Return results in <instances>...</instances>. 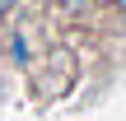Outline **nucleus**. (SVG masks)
I'll return each instance as SVG.
<instances>
[{
    "label": "nucleus",
    "instance_id": "obj_1",
    "mask_svg": "<svg viewBox=\"0 0 126 121\" xmlns=\"http://www.w3.org/2000/svg\"><path fill=\"white\" fill-rule=\"evenodd\" d=\"M98 5H126V0H98Z\"/></svg>",
    "mask_w": 126,
    "mask_h": 121
}]
</instances>
